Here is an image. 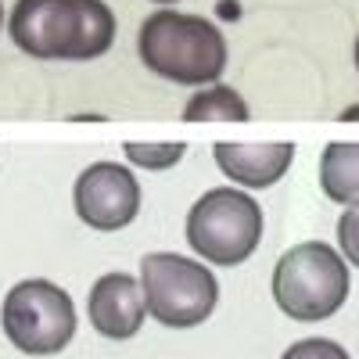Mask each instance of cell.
Segmentation results:
<instances>
[{
	"instance_id": "8",
	"label": "cell",
	"mask_w": 359,
	"mask_h": 359,
	"mask_svg": "<svg viewBox=\"0 0 359 359\" xmlns=\"http://www.w3.org/2000/svg\"><path fill=\"white\" fill-rule=\"evenodd\" d=\"M86 316L101 338L130 341L147 320V302H144L140 280L133 273H123V269L97 277L86 294Z\"/></svg>"
},
{
	"instance_id": "5",
	"label": "cell",
	"mask_w": 359,
	"mask_h": 359,
	"mask_svg": "<svg viewBox=\"0 0 359 359\" xmlns=\"http://www.w3.org/2000/svg\"><path fill=\"white\" fill-rule=\"evenodd\" d=\"M140 287L147 316L162 327L187 331L212 316L219 302V284L201 259H187L176 252H147L140 259Z\"/></svg>"
},
{
	"instance_id": "13",
	"label": "cell",
	"mask_w": 359,
	"mask_h": 359,
	"mask_svg": "<svg viewBox=\"0 0 359 359\" xmlns=\"http://www.w3.org/2000/svg\"><path fill=\"white\" fill-rule=\"evenodd\" d=\"M280 359H352V355L345 352V345H338L331 338H302V341L287 345V352Z\"/></svg>"
},
{
	"instance_id": "16",
	"label": "cell",
	"mask_w": 359,
	"mask_h": 359,
	"mask_svg": "<svg viewBox=\"0 0 359 359\" xmlns=\"http://www.w3.org/2000/svg\"><path fill=\"white\" fill-rule=\"evenodd\" d=\"M355 72H359V36H355Z\"/></svg>"
},
{
	"instance_id": "17",
	"label": "cell",
	"mask_w": 359,
	"mask_h": 359,
	"mask_svg": "<svg viewBox=\"0 0 359 359\" xmlns=\"http://www.w3.org/2000/svg\"><path fill=\"white\" fill-rule=\"evenodd\" d=\"M0 29H4V4H0Z\"/></svg>"
},
{
	"instance_id": "9",
	"label": "cell",
	"mask_w": 359,
	"mask_h": 359,
	"mask_svg": "<svg viewBox=\"0 0 359 359\" xmlns=\"http://www.w3.org/2000/svg\"><path fill=\"white\" fill-rule=\"evenodd\" d=\"M212 158L219 165V172L237 187H252V191H266L284 180V172L294 162V144L291 140H266V144H252V140H219L212 147Z\"/></svg>"
},
{
	"instance_id": "6",
	"label": "cell",
	"mask_w": 359,
	"mask_h": 359,
	"mask_svg": "<svg viewBox=\"0 0 359 359\" xmlns=\"http://www.w3.org/2000/svg\"><path fill=\"white\" fill-rule=\"evenodd\" d=\"M76 302L54 280H18L0 306V327L8 341L25 355H57L76 338Z\"/></svg>"
},
{
	"instance_id": "3",
	"label": "cell",
	"mask_w": 359,
	"mask_h": 359,
	"mask_svg": "<svg viewBox=\"0 0 359 359\" xmlns=\"http://www.w3.org/2000/svg\"><path fill=\"white\" fill-rule=\"evenodd\" d=\"M348 262L323 241L287 248L273 266V302L298 323L331 320L348 298Z\"/></svg>"
},
{
	"instance_id": "4",
	"label": "cell",
	"mask_w": 359,
	"mask_h": 359,
	"mask_svg": "<svg viewBox=\"0 0 359 359\" xmlns=\"http://www.w3.org/2000/svg\"><path fill=\"white\" fill-rule=\"evenodd\" d=\"M262 208L241 187L205 191L187 212V245L208 266H241L262 241Z\"/></svg>"
},
{
	"instance_id": "1",
	"label": "cell",
	"mask_w": 359,
	"mask_h": 359,
	"mask_svg": "<svg viewBox=\"0 0 359 359\" xmlns=\"http://www.w3.org/2000/svg\"><path fill=\"white\" fill-rule=\"evenodd\" d=\"M115 15L104 0H18L8 33L40 62H94L115 43Z\"/></svg>"
},
{
	"instance_id": "10",
	"label": "cell",
	"mask_w": 359,
	"mask_h": 359,
	"mask_svg": "<svg viewBox=\"0 0 359 359\" xmlns=\"http://www.w3.org/2000/svg\"><path fill=\"white\" fill-rule=\"evenodd\" d=\"M320 187L341 208L359 205V140H331L323 147Z\"/></svg>"
},
{
	"instance_id": "12",
	"label": "cell",
	"mask_w": 359,
	"mask_h": 359,
	"mask_svg": "<svg viewBox=\"0 0 359 359\" xmlns=\"http://www.w3.org/2000/svg\"><path fill=\"white\" fill-rule=\"evenodd\" d=\"M123 155H126V162L137 165V169L165 172V169H172L180 158L187 155V144H180V140H151V144L130 140V144H123Z\"/></svg>"
},
{
	"instance_id": "2",
	"label": "cell",
	"mask_w": 359,
	"mask_h": 359,
	"mask_svg": "<svg viewBox=\"0 0 359 359\" xmlns=\"http://www.w3.org/2000/svg\"><path fill=\"white\" fill-rule=\"evenodd\" d=\"M137 54L147 72L176 86H212L226 72V36L201 15L162 8L140 22Z\"/></svg>"
},
{
	"instance_id": "18",
	"label": "cell",
	"mask_w": 359,
	"mask_h": 359,
	"mask_svg": "<svg viewBox=\"0 0 359 359\" xmlns=\"http://www.w3.org/2000/svg\"><path fill=\"white\" fill-rule=\"evenodd\" d=\"M155 4H176V0H155Z\"/></svg>"
},
{
	"instance_id": "11",
	"label": "cell",
	"mask_w": 359,
	"mask_h": 359,
	"mask_svg": "<svg viewBox=\"0 0 359 359\" xmlns=\"http://www.w3.org/2000/svg\"><path fill=\"white\" fill-rule=\"evenodd\" d=\"M252 111H248V101L237 94L233 86H223V83H212L198 90V94L184 104V118L187 123H223V118H230V123H245Z\"/></svg>"
},
{
	"instance_id": "7",
	"label": "cell",
	"mask_w": 359,
	"mask_h": 359,
	"mask_svg": "<svg viewBox=\"0 0 359 359\" xmlns=\"http://www.w3.org/2000/svg\"><path fill=\"white\" fill-rule=\"evenodd\" d=\"M76 216L101 233L126 230L140 212V184L137 172L123 162H94L72 184Z\"/></svg>"
},
{
	"instance_id": "15",
	"label": "cell",
	"mask_w": 359,
	"mask_h": 359,
	"mask_svg": "<svg viewBox=\"0 0 359 359\" xmlns=\"http://www.w3.org/2000/svg\"><path fill=\"white\" fill-rule=\"evenodd\" d=\"M341 123H359V104H348V108H341Z\"/></svg>"
},
{
	"instance_id": "14",
	"label": "cell",
	"mask_w": 359,
	"mask_h": 359,
	"mask_svg": "<svg viewBox=\"0 0 359 359\" xmlns=\"http://www.w3.org/2000/svg\"><path fill=\"white\" fill-rule=\"evenodd\" d=\"M338 255L359 269V205L345 208L338 219Z\"/></svg>"
}]
</instances>
